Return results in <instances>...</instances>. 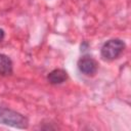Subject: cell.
Returning a JSON list of instances; mask_svg holds the SVG:
<instances>
[{
	"mask_svg": "<svg viewBox=\"0 0 131 131\" xmlns=\"http://www.w3.org/2000/svg\"><path fill=\"white\" fill-rule=\"evenodd\" d=\"M0 124L18 129H26L29 126V120L20 113L8 107H0Z\"/></svg>",
	"mask_w": 131,
	"mask_h": 131,
	"instance_id": "obj_1",
	"label": "cell"
},
{
	"mask_svg": "<svg viewBox=\"0 0 131 131\" xmlns=\"http://www.w3.org/2000/svg\"><path fill=\"white\" fill-rule=\"evenodd\" d=\"M125 43L121 39H110L106 42L103 43L100 49V54L101 57L104 60L112 61L117 59L124 51L125 49Z\"/></svg>",
	"mask_w": 131,
	"mask_h": 131,
	"instance_id": "obj_2",
	"label": "cell"
},
{
	"mask_svg": "<svg viewBox=\"0 0 131 131\" xmlns=\"http://www.w3.org/2000/svg\"><path fill=\"white\" fill-rule=\"evenodd\" d=\"M97 68V62L89 55H84L78 60V69L85 76H94Z\"/></svg>",
	"mask_w": 131,
	"mask_h": 131,
	"instance_id": "obj_3",
	"label": "cell"
},
{
	"mask_svg": "<svg viewBox=\"0 0 131 131\" xmlns=\"http://www.w3.org/2000/svg\"><path fill=\"white\" fill-rule=\"evenodd\" d=\"M68 79V73L62 69H54L47 75V80L52 85H59L66 82Z\"/></svg>",
	"mask_w": 131,
	"mask_h": 131,
	"instance_id": "obj_4",
	"label": "cell"
},
{
	"mask_svg": "<svg viewBox=\"0 0 131 131\" xmlns=\"http://www.w3.org/2000/svg\"><path fill=\"white\" fill-rule=\"evenodd\" d=\"M13 72V63L10 57L6 54L0 53V75L1 76H10Z\"/></svg>",
	"mask_w": 131,
	"mask_h": 131,
	"instance_id": "obj_5",
	"label": "cell"
},
{
	"mask_svg": "<svg viewBox=\"0 0 131 131\" xmlns=\"http://www.w3.org/2000/svg\"><path fill=\"white\" fill-rule=\"evenodd\" d=\"M4 37H5V32H4V30H3V29H0V42H2V41H3Z\"/></svg>",
	"mask_w": 131,
	"mask_h": 131,
	"instance_id": "obj_6",
	"label": "cell"
}]
</instances>
